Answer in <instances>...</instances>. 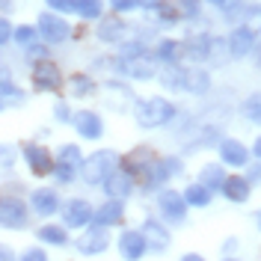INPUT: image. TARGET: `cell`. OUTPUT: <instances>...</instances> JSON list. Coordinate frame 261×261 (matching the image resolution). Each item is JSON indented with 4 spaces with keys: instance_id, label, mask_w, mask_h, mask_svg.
<instances>
[{
    "instance_id": "obj_18",
    "label": "cell",
    "mask_w": 261,
    "mask_h": 261,
    "mask_svg": "<svg viewBox=\"0 0 261 261\" xmlns=\"http://www.w3.org/2000/svg\"><path fill=\"white\" fill-rule=\"evenodd\" d=\"M220 193L226 196L228 202H234V205H244L246 199H249V193H252V181L246 178V175H226Z\"/></svg>"
},
{
    "instance_id": "obj_49",
    "label": "cell",
    "mask_w": 261,
    "mask_h": 261,
    "mask_svg": "<svg viewBox=\"0 0 261 261\" xmlns=\"http://www.w3.org/2000/svg\"><path fill=\"white\" fill-rule=\"evenodd\" d=\"M252 154H255V158L261 161V137L255 140V143H252Z\"/></svg>"
},
{
    "instance_id": "obj_37",
    "label": "cell",
    "mask_w": 261,
    "mask_h": 261,
    "mask_svg": "<svg viewBox=\"0 0 261 261\" xmlns=\"http://www.w3.org/2000/svg\"><path fill=\"white\" fill-rule=\"evenodd\" d=\"M110 9L119 12V15H128V12H137L140 9V0H107Z\"/></svg>"
},
{
    "instance_id": "obj_30",
    "label": "cell",
    "mask_w": 261,
    "mask_h": 261,
    "mask_svg": "<svg viewBox=\"0 0 261 261\" xmlns=\"http://www.w3.org/2000/svg\"><path fill=\"white\" fill-rule=\"evenodd\" d=\"M158 77H161V83L166 86V89H172V92H181V77H184V65H178V63L163 65V71L158 74Z\"/></svg>"
},
{
    "instance_id": "obj_44",
    "label": "cell",
    "mask_w": 261,
    "mask_h": 261,
    "mask_svg": "<svg viewBox=\"0 0 261 261\" xmlns=\"http://www.w3.org/2000/svg\"><path fill=\"white\" fill-rule=\"evenodd\" d=\"M30 57H39V60H45V57H48V48H45V45H30Z\"/></svg>"
},
{
    "instance_id": "obj_12",
    "label": "cell",
    "mask_w": 261,
    "mask_h": 261,
    "mask_svg": "<svg viewBox=\"0 0 261 261\" xmlns=\"http://www.w3.org/2000/svg\"><path fill=\"white\" fill-rule=\"evenodd\" d=\"M143 238H146V244L151 252H166L169 246H172V234H169V228L163 226L161 220H154V217H146V223H143Z\"/></svg>"
},
{
    "instance_id": "obj_25",
    "label": "cell",
    "mask_w": 261,
    "mask_h": 261,
    "mask_svg": "<svg viewBox=\"0 0 261 261\" xmlns=\"http://www.w3.org/2000/svg\"><path fill=\"white\" fill-rule=\"evenodd\" d=\"M151 57H154L158 63H163V65L178 63L181 60V42H175V39H158V42H154V50H151Z\"/></svg>"
},
{
    "instance_id": "obj_11",
    "label": "cell",
    "mask_w": 261,
    "mask_h": 261,
    "mask_svg": "<svg viewBox=\"0 0 261 261\" xmlns=\"http://www.w3.org/2000/svg\"><path fill=\"white\" fill-rule=\"evenodd\" d=\"M33 86H36L39 92H54V89H60V86H63L60 68L50 63V60H39V63L33 65Z\"/></svg>"
},
{
    "instance_id": "obj_10",
    "label": "cell",
    "mask_w": 261,
    "mask_h": 261,
    "mask_svg": "<svg viewBox=\"0 0 261 261\" xmlns=\"http://www.w3.org/2000/svg\"><path fill=\"white\" fill-rule=\"evenodd\" d=\"M181 92L187 95H208L211 92V71L202 65H187L181 77Z\"/></svg>"
},
{
    "instance_id": "obj_36",
    "label": "cell",
    "mask_w": 261,
    "mask_h": 261,
    "mask_svg": "<svg viewBox=\"0 0 261 261\" xmlns=\"http://www.w3.org/2000/svg\"><path fill=\"white\" fill-rule=\"evenodd\" d=\"M36 33H39V27H30V24H24V27H18L12 36H15L18 45H24V48H30L33 42H36Z\"/></svg>"
},
{
    "instance_id": "obj_31",
    "label": "cell",
    "mask_w": 261,
    "mask_h": 261,
    "mask_svg": "<svg viewBox=\"0 0 261 261\" xmlns=\"http://www.w3.org/2000/svg\"><path fill=\"white\" fill-rule=\"evenodd\" d=\"M241 116H244L246 122H252V125H261V92H252V95L244 98Z\"/></svg>"
},
{
    "instance_id": "obj_53",
    "label": "cell",
    "mask_w": 261,
    "mask_h": 261,
    "mask_svg": "<svg viewBox=\"0 0 261 261\" xmlns=\"http://www.w3.org/2000/svg\"><path fill=\"white\" fill-rule=\"evenodd\" d=\"M223 261H238V258H223Z\"/></svg>"
},
{
    "instance_id": "obj_46",
    "label": "cell",
    "mask_w": 261,
    "mask_h": 261,
    "mask_svg": "<svg viewBox=\"0 0 261 261\" xmlns=\"http://www.w3.org/2000/svg\"><path fill=\"white\" fill-rule=\"evenodd\" d=\"M158 3H161V0H140V9H148V12H154V9H158Z\"/></svg>"
},
{
    "instance_id": "obj_1",
    "label": "cell",
    "mask_w": 261,
    "mask_h": 261,
    "mask_svg": "<svg viewBox=\"0 0 261 261\" xmlns=\"http://www.w3.org/2000/svg\"><path fill=\"white\" fill-rule=\"evenodd\" d=\"M134 116H137V125L140 128H163L169 125L175 116H178V107L163 95H151V98H143L134 104Z\"/></svg>"
},
{
    "instance_id": "obj_48",
    "label": "cell",
    "mask_w": 261,
    "mask_h": 261,
    "mask_svg": "<svg viewBox=\"0 0 261 261\" xmlns=\"http://www.w3.org/2000/svg\"><path fill=\"white\" fill-rule=\"evenodd\" d=\"M181 261H205L199 252H187V255H181Z\"/></svg>"
},
{
    "instance_id": "obj_17",
    "label": "cell",
    "mask_w": 261,
    "mask_h": 261,
    "mask_svg": "<svg viewBox=\"0 0 261 261\" xmlns=\"http://www.w3.org/2000/svg\"><path fill=\"white\" fill-rule=\"evenodd\" d=\"M71 125H74V130L81 134L83 140H98L104 134V122L92 110H77V113L71 116Z\"/></svg>"
},
{
    "instance_id": "obj_50",
    "label": "cell",
    "mask_w": 261,
    "mask_h": 261,
    "mask_svg": "<svg viewBox=\"0 0 261 261\" xmlns=\"http://www.w3.org/2000/svg\"><path fill=\"white\" fill-rule=\"evenodd\" d=\"M252 54H255V65H258V68H261V48H255V50H252Z\"/></svg>"
},
{
    "instance_id": "obj_33",
    "label": "cell",
    "mask_w": 261,
    "mask_h": 261,
    "mask_svg": "<svg viewBox=\"0 0 261 261\" xmlns=\"http://www.w3.org/2000/svg\"><path fill=\"white\" fill-rule=\"evenodd\" d=\"M241 18H244V27H249L252 33H261V3H246Z\"/></svg>"
},
{
    "instance_id": "obj_22",
    "label": "cell",
    "mask_w": 261,
    "mask_h": 261,
    "mask_svg": "<svg viewBox=\"0 0 261 261\" xmlns=\"http://www.w3.org/2000/svg\"><path fill=\"white\" fill-rule=\"evenodd\" d=\"M158 158H161V154H158V151H154L151 146H137V148H134V151L128 154V158H125V166H122V169H128L130 175L137 178V175L146 169L148 163H154Z\"/></svg>"
},
{
    "instance_id": "obj_51",
    "label": "cell",
    "mask_w": 261,
    "mask_h": 261,
    "mask_svg": "<svg viewBox=\"0 0 261 261\" xmlns=\"http://www.w3.org/2000/svg\"><path fill=\"white\" fill-rule=\"evenodd\" d=\"M208 3H211V6H223V0H208Z\"/></svg>"
},
{
    "instance_id": "obj_34",
    "label": "cell",
    "mask_w": 261,
    "mask_h": 261,
    "mask_svg": "<svg viewBox=\"0 0 261 261\" xmlns=\"http://www.w3.org/2000/svg\"><path fill=\"white\" fill-rule=\"evenodd\" d=\"M71 92L77 98H86V95L95 92V83H92L89 74H74V77H71Z\"/></svg>"
},
{
    "instance_id": "obj_20",
    "label": "cell",
    "mask_w": 261,
    "mask_h": 261,
    "mask_svg": "<svg viewBox=\"0 0 261 261\" xmlns=\"http://www.w3.org/2000/svg\"><path fill=\"white\" fill-rule=\"evenodd\" d=\"M130 33V27L119 18V12L110 18H101V24H98V39L101 42H110V45H116V42H125V36Z\"/></svg>"
},
{
    "instance_id": "obj_35",
    "label": "cell",
    "mask_w": 261,
    "mask_h": 261,
    "mask_svg": "<svg viewBox=\"0 0 261 261\" xmlns=\"http://www.w3.org/2000/svg\"><path fill=\"white\" fill-rule=\"evenodd\" d=\"M24 104V92L15 89V86H9V89H3L0 92V110H9V107H21Z\"/></svg>"
},
{
    "instance_id": "obj_42",
    "label": "cell",
    "mask_w": 261,
    "mask_h": 261,
    "mask_svg": "<svg viewBox=\"0 0 261 261\" xmlns=\"http://www.w3.org/2000/svg\"><path fill=\"white\" fill-rule=\"evenodd\" d=\"M9 86H12V71H9L6 65H0V92L9 89Z\"/></svg>"
},
{
    "instance_id": "obj_13",
    "label": "cell",
    "mask_w": 261,
    "mask_h": 261,
    "mask_svg": "<svg viewBox=\"0 0 261 261\" xmlns=\"http://www.w3.org/2000/svg\"><path fill=\"white\" fill-rule=\"evenodd\" d=\"M217 148H220V161H223V166L241 169V166H246V163H249V148H246L244 143H241V140H231V137H220Z\"/></svg>"
},
{
    "instance_id": "obj_23",
    "label": "cell",
    "mask_w": 261,
    "mask_h": 261,
    "mask_svg": "<svg viewBox=\"0 0 261 261\" xmlns=\"http://www.w3.org/2000/svg\"><path fill=\"white\" fill-rule=\"evenodd\" d=\"M30 208L39 217H50V214H57V208H60V196L54 193L50 187H39L30 196Z\"/></svg>"
},
{
    "instance_id": "obj_15",
    "label": "cell",
    "mask_w": 261,
    "mask_h": 261,
    "mask_svg": "<svg viewBox=\"0 0 261 261\" xmlns=\"http://www.w3.org/2000/svg\"><path fill=\"white\" fill-rule=\"evenodd\" d=\"M119 252H122L125 261L143 258L148 252V244H146V238H143V231H140V228H125V231L119 234Z\"/></svg>"
},
{
    "instance_id": "obj_2",
    "label": "cell",
    "mask_w": 261,
    "mask_h": 261,
    "mask_svg": "<svg viewBox=\"0 0 261 261\" xmlns=\"http://www.w3.org/2000/svg\"><path fill=\"white\" fill-rule=\"evenodd\" d=\"M116 151L113 148H98V151H92L89 158H83L81 163V178L86 181V184H104L107 181V175L116 169Z\"/></svg>"
},
{
    "instance_id": "obj_3",
    "label": "cell",
    "mask_w": 261,
    "mask_h": 261,
    "mask_svg": "<svg viewBox=\"0 0 261 261\" xmlns=\"http://www.w3.org/2000/svg\"><path fill=\"white\" fill-rule=\"evenodd\" d=\"M187 202H184V193L181 190H172V187H161L158 190V211L166 223L172 226H184L187 223Z\"/></svg>"
},
{
    "instance_id": "obj_38",
    "label": "cell",
    "mask_w": 261,
    "mask_h": 261,
    "mask_svg": "<svg viewBox=\"0 0 261 261\" xmlns=\"http://www.w3.org/2000/svg\"><path fill=\"white\" fill-rule=\"evenodd\" d=\"M50 6V12H74V6H77V0H45Z\"/></svg>"
},
{
    "instance_id": "obj_8",
    "label": "cell",
    "mask_w": 261,
    "mask_h": 261,
    "mask_svg": "<svg viewBox=\"0 0 261 261\" xmlns=\"http://www.w3.org/2000/svg\"><path fill=\"white\" fill-rule=\"evenodd\" d=\"M0 226L27 228V205L15 196H0Z\"/></svg>"
},
{
    "instance_id": "obj_26",
    "label": "cell",
    "mask_w": 261,
    "mask_h": 261,
    "mask_svg": "<svg viewBox=\"0 0 261 261\" xmlns=\"http://www.w3.org/2000/svg\"><path fill=\"white\" fill-rule=\"evenodd\" d=\"M223 181H226V169H223V163H205V166L199 169V184H205L211 193H217V190L223 187Z\"/></svg>"
},
{
    "instance_id": "obj_9",
    "label": "cell",
    "mask_w": 261,
    "mask_h": 261,
    "mask_svg": "<svg viewBox=\"0 0 261 261\" xmlns=\"http://www.w3.org/2000/svg\"><path fill=\"white\" fill-rule=\"evenodd\" d=\"M39 33L45 36V42L60 45V42L68 39L71 27H68V21H65L63 15H57V12H42V15H39Z\"/></svg>"
},
{
    "instance_id": "obj_29",
    "label": "cell",
    "mask_w": 261,
    "mask_h": 261,
    "mask_svg": "<svg viewBox=\"0 0 261 261\" xmlns=\"http://www.w3.org/2000/svg\"><path fill=\"white\" fill-rule=\"evenodd\" d=\"M36 238L39 241H45V244H50V246H65L68 244V231H65V226H42L39 231H36Z\"/></svg>"
},
{
    "instance_id": "obj_43",
    "label": "cell",
    "mask_w": 261,
    "mask_h": 261,
    "mask_svg": "<svg viewBox=\"0 0 261 261\" xmlns=\"http://www.w3.org/2000/svg\"><path fill=\"white\" fill-rule=\"evenodd\" d=\"M54 116H57L60 122H71V113H68V107H65V104H57V107H54Z\"/></svg>"
},
{
    "instance_id": "obj_16",
    "label": "cell",
    "mask_w": 261,
    "mask_h": 261,
    "mask_svg": "<svg viewBox=\"0 0 261 261\" xmlns=\"http://www.w3.org/2000/svg\"><path fill=\"white\" fill-rule=\"evenodd\" d=\"M24 161L30 166L33 175H50L54 172V154H50L45 146H39V143H27L24 146Z\"/></svg>"
},
{
    "instance_id": "obj_6",
    "label": "cell",
    "mask_w": 261,
    "mask_h": 261,
    "mask_svg": "<svg viewBox=\"0 0 261 261\" xmlns=\"http://www.w3.org/2000/svg\"><path fill=\"white\" fill-rule=\"evenodd\" d=\"M95 217V208L86 199H68L63 205V226L65 228H86Z\"/></svg>"
},
{
    "instance_id": "obj_47",
    "label": "cell",
    "mask_w": 261,
    "mask_h": 261,
    "mask_svg": "<svg viewBox=\"0 0 261 261\" xmlns=\"http://www.w3.org/2000/svg\"><path fill=\"white\" fill-rule=\"evenodd\" d=\"M234 249H238V238H228L226 244H223V252L228 255V252H234Z\"/></svg>"
},
{
    "instance_id": "obj_14",
    "label": "cell",
    "mask_w": 261,
    "mask_h": 261,
    "mask_svg": "<svg viewBox=\"0 0 261 261\" xmlns=\"http://www.w3.org/2000/svg\"><path fill=\"white\" fill-rule=\"evenodd\" d=\"M74 244H77V252H83V255H98V252H104V249L110 246V234H107L104 226L95 223V226L86 228Z\"/></svg>"
},
{
    "instance_id": "obj_24",
    "label": "cell",
    "mask_w": 261,
    "mask_h": 261,
    "mask_svg": "<svg viewBox=\"0 0 261 261\" xmlns=\"http://www.w3.org/2000/svg\"><path fill=\"white\" fill-rule=\"evenodd\" d=\"M211 42H214V36L196 33V36H190V39L181 45V50H187V57L196 60V63H208V57H211Z\"/></svg>"
},
{
    "instance_id": "obj_27",
    "label": "cell",
    "mask_w": 261,
    "mask_h": 261,
    "mask_svg": "<svg viewBox=\"0 0 261 261\" xmlns=\"http://www.w3.org/2000/svg\"><path fill=\"white\" fill-rule=\"evenodd\" d=\"M154 15H158V24L169 30V27H175V24L181 21V9H178L175 0H161L158 9H154Z\"/></svg>"
},
{
    "instance_id": "obj_7",
    "label": "cell",
    "mask_w": 261,
    "mask_h": 261,
    "mask_svg": "<svg viewBox=\"0 0 261 261\" xmlns=\"http://www.w3.org/2000/svg\"><path fill=\"white\" fill-rule=\"evenodd\" d=\"M81 163H83V158H81V148L77 146H63L60 148V154H57V163H54V175L63 181V184H68V181L77 175V169H81Z\"/></svg>"
},
{
    "instance_id": "obj_32",
    "label": "cell",
    "mask_w": 261,
    "mask_h": 261,
    "mask_svg": "<svg viewBox=\"0 0 261 261\" xmlns=\"http://www.w3.org/2000/svg\"><path fill=\"white\" fill-rule=\"evenodd\" d=\"M74 12L81 18H86V21H98L101 12H104V3H101V0H77Z\"/></svg>"
},
{
    "instance_id": "obj_28",
    "label": "cell",
    "mask_w": 261,
    "mask_h": 261,
    "mask_svg": "<svg viewBox=\"0 0 261 261\" xmlns=\"http://www.w3.org/2000/svg\"><path fill=\"white\" fill-rule=\"evenodd\" d=\"M211 199H214V193L205 187V184H190L187 190H184V202L190 205V208H208L211 205Z\"/></svg>"
},
{
    "instance_id": "obj_41",
    "label": "cell",
    "mask_w": 261,
    "mask_h": 261,
    "mask_svg": "<svg viewBox=\"0 0 261 261\" xmlns=\"http://www.w3.org/2000/svg\"><path fill=\"white\" fill-rule=\"evenodd\" d=\"M9 39H12V24L6 18H0V45H6Z\"/></svg>"
},
{
    "instance_id": "obj_40",
    "label": "cell",
    "mask_w": 261,
    "mask_h": 261,
    "mask_svg": "<svg viewBox=\"0 0 261 261\" xmlns=\"http://www.w3.org/2000/svg\"><path fill=\"white\" fill-rule=\"evenodd\" d=\"M21 261H48V255H45V249H39V246H30V249L21 255Z\"/></svg>"
},
{
    "instance_id": "obj_19",
    "label": "cell",
    "mask_w": 261,
    "mask_h": 261,
    "mask_svg": "<svg viewBox=\"0 0 261 261\" xmlns=\"http://www.w3.org/2000/svg\"><path fill=\"white\" fill-rule=\"evenodd\" d=\"M104 193L110 199H125V196L134 193V175L128 169H113L107 181H104Z\"/></svg>"
},
{
    "instance_id": "obj_45",
    "label": "cell",
    "mask_w": 261,
    "mask_h": 261,
    "mask_svg": "<svg viewBox=\"0 0 261 261\" xmlns=\"http://www.w3.org/2000/svg\"><path fill=\"white\" fill-rule=\"evenodd\" d=\"M0 261H15V252H12L6 244H0Z\"/></svg>"
},
{
    "instance_id": "obj_21",
    "label": "cell",
    "mask_w": 261,
    "mask_h": 261,
    "mask_svg": "<svg viewBox=\"0 0 261 261\" xmlns=\"http://www.w3.org/2000/svg\"><path fill=\"white\" fill-rule=\"evenodd\" d=\"M122 220H125V202L122 199H107L101 208H95V217H92V223H98L104 228L119 226Z\"/></svg>"
},
{
    "instance_id": "obj_52",
    "label": "cell",
    "mask_w": 261,
    "mask_h": 261,
    "mask_svg": "<svg viewBox=\"0 0 261 261\" xmlns=\"http://www.w3.org/2000/svg\"><path fill=\"white\" fill-rule=\"evenodd\" d=\"M255 223H258V228H261V211H258V220H255Z\"/></svg>"
},
{
    "instance_id": "obj_39",
    "label": "cell",
    "mask_w": 261,
    "mask_h": 261,
    "mask_svg": "<svg viewBox=\"0 0 261 261\" xmlns=\"http://www.w3.org/2000/svg\"><path fill=\"white\" fill-rule=\"evenodd\" d=\"M15 163V146H0V166H12Z\"/></svg>"
},
{
    "instance_id": "obj_5",
    "label": "cell",
    "mask_w": 261,
    "mask_h": 261,
    "mask_svg": "<svg viewBox=\"0 0 261 261\" xmlns=\"http://www.w3.org/2000/svg\"><path fill=\"white\" fill-rule=\"evenodd\" d=\"M226 45H228V57L231 60H244L249 57L252 50L258 48V33H252L249 27H234V30L226 36Z\"/></svg>"
},
{
    "instance_id": "obj_4",
    "label": "cell",
    "mask_w": 261,
    "mask_h": 261,
    "mask_svg": "<svg viewBox=\"0 0 261 261\" xmlns=\"http://www.w3.org/2000/svg\"><path fill=\"white\" fill-rule=\"evenodd\" d=\"M116 68H119V74L134 77V81H151L158 74V60L146 50V54H137V57H119Z\"/></svg>"
}]
</instances>
